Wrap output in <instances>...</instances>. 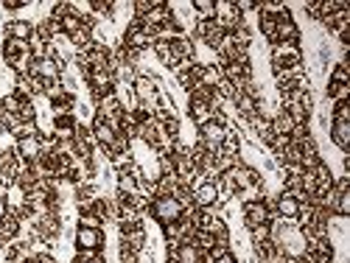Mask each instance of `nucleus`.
<instances>
[{
    "instance_id": "obj_1",
    "label": "nucleus",
    "mask_w": 350,
    "mask_h": 263,
    "mask_svg": "<svg viewBox=\"0 0 350 263\" xmlns=\"http://www.w3.org/2000/svg\"><path fill=\"white\" fill-rule=\"evenodd\" d=\"M146 210L152 213V219H154L160 227H168V224L180 221V219L185 216V204H183L177 196H154Z\"/></svg>"
},
{
    "instance_id": "obj_6",
    "label": "nucleus",
    "mask_w": 350,
    "mask_h": 263,
    "mask_svg": "<svg viewBox=\"0 0 350 263\" xmlns=\"http://www.w3.org/2000/svg\"><path fill=\"white\" fill-rule=\"evenodd\" d=\"M272 221V210L264 199H255V202H244V227L255 230L260 224H269Z\"/></svg>"
},
{
    "instance_id": "obj_2",
    "label": "nucleus",
    "mask_w": 350,
    "mask_h": 263,
    "mask_svg": "<svg viewBox=\"0 0 350 263\" xmlns=\"http://www.w3.org/2000/svg\"><path fill=\"white\" fill-rule=\"evenodd\" d=\"M73 244L76 252H101L107 244L104 230H93V227H76L73 232Z\"/></svg>"
},
{
    "instance_id": "obj_5",
    "label": "nucleus",
    "mask_w": 350,
    "mask_h": 263,
    "mask_svg": "<svg viewBox=\"0 0 350 263\" xmlns=\"http://www.w3.org/2000/svg\"><path fill=\"white\" fill-rule=\"evenodd\" d=\"M213 23L221 28V31H236V28L244 23V17L236 12V6L230 3V0H219L216 3V12H213Z\"/></svg>"
},
{
    "instance_id": "obj_13",
    "label": "nucleus",
    "mask_w": 350,
    "mask_h": 263,
    "mask_svg": "<svg viewBox=\"0 0 350 263\" xmlns=\"http://www.w3.org/2000/svg\"><path fill=\"white\" fill-rule=\"evenodd\" d=\"M25 3L23 0H3V3H0V9H6V12H20Z\"/></svg>"
},
{
    "instance_id": "obj_8",
    "label": "nucleus",
    "mask_w": 350,
    "mask_h": 263,
    "mask_svg": "<svg viewBox=\"0 0 350 263\" xmlns=\"http://www.w3.org/2000/svg\"><path fill=\"white\" fill-rule=\"evenodd\" d=\"M3 34H6V40H17V42H28L34 37V25L28 23V20H6L3 23Z\"/></svg>"
},
{
    "instance_id": "obj_10",
    "label": "nucleus",
    "mask_w": 350,
    "mask_h": 263,
    "mask_svg": "<svg viewBox=\"0 0 350 263\" xmlns=\"http://www.w3.org/2000/svg\"><path fill=\"white\" fill-rule=\"evenodd\" d=\"M258 31L272 45L275 42V31H278V20L272 14H267V12H258Z\"/></svg>"
},
{
    "instance_id": "obj_14",
    "label": "nucleus",
    "mask_w": 350,
    "mask_h": 263,
    "mask_svg": "<svg viewBox=\"0 0 350 263\" xmlns=\"http://www.w3.org/2000/svg\"><path fill=\"white\" fill-rule=\"evenodd\" d=\"M213 263H239V258H236V252H224V255L213 258Z\"/></svg>"
},
{
    "instance_id": "obj_4",
    "label": "nucleus",
    "mask_w": 350,
    "mask_h": 263,
    "mask_svg": "<svg viewBox=\"0 0 350 263\" xmlns=\"http://www.w3.org/2000/svg\"><path fill=\"white\" fill-rule=\"evenodd\" d=\"M14 152H17V157H20L25 165H34V163L42 157V152H45L42 135L37 132V135H28V137L14 140Z\"/></svg>"
},
{
    "instance_id": "obj_9",
    "label": "nucleus",
    "mask_w": 350,
    "mask_h": 263,
    "mask_svg": "<svg viewBox=\"0 0 350 263\" xmlns=\"http://www.w3.org/2000/svg\"><path fill=\"white\" fill-rule=\"evenodd\" d=\"M331 143L336 146L342 154H347V149H350V124H345V121H331Z\"/></svg>"
},
{
    "instance_id": "obj_12",
    "label": "nucleus",
    "mask_w": 350,
    "mask_h": 263,
    "mask_svg": "<svg viewBox=\"0 0 350 263\" xmlns=\"http://www.w3.org/2000/svg\"><path fill=\"white\" fill-rule=\"evenodd\" d=\"M331 84H350V73H347V62H336L331 76H328Z\"/></svg>"
},
{
    "instance_id": "obj_11",
    "label": "nucleus",
    "mask_w": 350,
    "mask_h": 263,
    "mask_svg": "<svg viewBox=\"0 0 350 263\" xmlns=\"http://www.w3.org/2000/svg\"><path fill=\"white\" fill-rule=\"evenodd\" d=\"M191 12L196 14V20H213L216 0H193V3H191Z\"/></svg>"
},
{
    "instance_id": "obj_3",
    "label": "nucleus",
    "mask_w": 350,
    "mask_h": 263,
    "mask_svg": "<svg viewBox=\"0 0 350 263\" xmlns=\"http://www.w3.org/2000/svg\"><path fill=\"white\" fill-rule=\"evenodd\" d=\"M191 202L196 210H211V208H219L221 199H219V188L213 180H205L199 182L196 188H191Z\"/></svg>"
},
{
    "instance_id": "obj_7",
    "label": "nucleus",
    "mask_w": 350,
    "mask_h": 263,
    "mask_svg": "<svg viewBox=\"0 0 350 263\" xmlns=\"http://www.w3.org/2000/svg\"><path fill=\"white\" fill-rule=\"evenodd\" d=\"M205 255L208 252L202 249L199 244H193V241H180V244H174L168 249V258L174 263H202V258H205Z\"/></svg>"
}]
</instances>
